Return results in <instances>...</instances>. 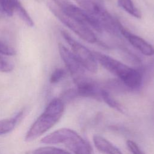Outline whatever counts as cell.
<instances>
[{
  "instance_id": "cell-1",
  "label": "cell",
  "mask_w": 154,
  "mask_h": 154,
  "mask_svg": "<svg viewBox=\"0 0 154 154\" xmlns=\"http://www.w3.org/2000/svg\"><path fill=\"white\" fill-rule=\"evenodd\" d=\"M93 54L97 61L102 66L118 77L128 88H138L142 83V76L140 72L133 69L114 58L100 53L93 51Z\"/></svg>"
},
{
  "instance_id": "cell-2",
  "label": "cell",
  "mask_w": 154,
  "mask_h": 154,
  "mask_svg": "<svg viewBox=\"0 0 154 154\" xmlns=\"http://www.w3.org/2000/svg\"><path fill=\"white\" fill-rule=\"evenodd\" d=\"M64 111L63 101L59 98L52 99L42 114L29 129L25 140L30 141L48 131L61 119Z\"/></svg>"
},
{
  "instance_id": "cell-3",
  "label": "cell",
  "mask_w": 154,
  "mask_h": 154,
  "mask_svg": "<svg viewBox=\"0 0 154 154\" xmlns=\"http://www.w3.org/2000/svg\"><path fill=\"white\" fill-rule=\"evenodd\" d=\"M45 144H64L74 154H92L89 144L76 131L69 128L58 129L42 140Z\"/></svg>"
},
{
  "instance_id": "cell-4",
  "label": "cell",
  "mask_w": 154,
  "mask_h": 154,
  "mask_svg": "<svg viewBox=\"0 0 154 154\" xmlns=\"http://www.w3.org/2000/svg\"><path fill=\"white\" fill-rule=\"evenodd\" d=\"M80 8L95 17L102 25L103 30L112 34L120 33L119 22L113 18L109 13L103 7L93 0H73Z\"/></svg>"
},
{
  "instance_id": "cell-5",
  "label": "cell",
  "mask_w": 154,
  "mask_h": 154,
  "mask_svg": "<svg viewBox=\"0 0 154 154\" xmlns=\"http://www.w3.org/2000/svg\"><path fill=\"white\" fill-rule=\"evenodd\" d=\"M47 5L51 11L61 22V23L68 27L82 40L90 43H94L97 42V38L95 34L88 26L75 19L65 14L52 1L48 2Z\"/></svg>"
},
{
  "instance_id": "cell-6",
  "label": "cell",
  "mask_w": 154,
  "mask_h": 154,
  "mask_svg": "<svg viewBox=\"0 0 154 154\" xmlns=\"http://www.w3.org/2000/svg\"><path fill=\"white\" fill-rule=\"evenodd\" d=\"M61 33L63 37L70 46L72 53L83 67L92 73H96L97 70V62L93 52L75 40L66 31L63 30Z\"/></svg>"
},
{
  "instance_id": "cell-7",
  "label": "cell",
  "mask_w": 154,
  "mask_h": 154,
  "mask_svg": "<svg viewBox=\"0 0 154 154\" xmlns=\"http://www.w3.org/2000/svg\"><path fill=\"white\" fill-rule=\"evenodd\" d=\"M58 51L74 82L85 76V69L77 60L72 51L61 43L58 44Z\"/></svg>"
},
{
  "instance_id": "cell-8",
  "label": "cell",
  "mask_w": 154,
  "mask_h": 154,
  "mask_svg": "<svg viewBox=\"0 0 154 154\" xmlns=\"http://www.w3.org/2000/svg\"><path fill=\"white\" fill-rule=\"evenodd\" d=\"M0 8L7 16H11L16 13L28 26H34L32 19L19 0H0Z\"/></svg>"
},
{
  "instance_id": "cell-9",
  "label": "cell",
  "mask_w": 154,
  "mask_h": 154,
  "mask_svg": "<svg viewBox=\"0 0 154 154\" xmlns=\"http://www.w3.org/2000/svg\"><path fill=\"white\" fill-rule=\"evenodd\" d=\"M119 29L120 33L128 40V42L140 52L146 56L154 55V48L143 38L131 32L119 23Z\"/></svg>"
},
{
  "instance_id": "cell-10",
  "label": "cell",
  "mask_w": 154,
  "mask_h": 154,
  "mask_svg": "<svg viewBox=\"0 0 154 154\" xmlns=\"http://www.w3.org/2000/svg\"><path fill=\"white\" fill-rule=\"evenodd\" d=\"M76 85V94L82 97H90L101 99L102 89L93 80L86 76L75 82Z\"/></svg>"
},
{
  "instance_id": "cell-11",
  "label": "cell",
  "mask_w": 154,
  "mask_h": 154,
  "mask_svg": "<svg viewBox=\"0 0 154 154\" xmlns=\"http://www.w3.org/2000/svg\"><path fill=\"white\" fill-rule=\"evenodd\" d=\"M93 141L96 149L102 153L105 154H122L119 148L100 135H94Z\"/></svg>"
},
{
  "instance_id": "cell-12",
  "label": "cell",
  "mask_w": 154,
  "mask_h": 154,
  "mask_svg": "<svg viewBox=\"0 0 154 154\" xmlns=\"http://www.w3.org/2000/svg\"><path fill=\"white\" fill-rule=\"evenodd\" d=\"M22 116V112H19L15 117L0 120V135L8 134L15 127L16 123Z\"/></svg>"
},
{
  "instance_id": "cell-13",
  "label": "cell",
  "mask_w": 154,
  "mask_h": 154,
  "mask_svg": "<svg viewBox=\"0 0 154 154\" xmlns=\"http://www.w3.org/2000/svg\"><path fill=\"white\" fill-rule=\"evenodd\" d=\"M117 3L128 13L136 18L140 19L141 17L140 11L135 6L132 0H117Z\"/></svg>"
},
{
  "instance_id": "cell-14",
  "label": "cell",
  "mask_w": 154,
  "mask_h": 154,
  "mask_svg": "<svg viewBox=\"0 0 154 154\" xmlns=\"http://www.w3.org/2000/svg\"><path fill=\"white\" fill-rule=\"evenodd\" d=\"M26 154H71L69 152L52 146L42 147L35 150H30Z\"/></svg>"
},
{
  "instance_id": "cell-15",
  "label": "cell",
  "mask_w": 154,
  "mask_h": 154,
  "mask_svg": "<svg viewBox=\"0 0 154 154\" xmlns=\"http://www.w3.org/2000/svg\"><path fill=\"white\" fill-rule=\"evenodd\" d=\"M100 97L101 99H102L110 107L119 111L123 112V108L122 105L116 100H115L106 90L102 89Z\"/></svg>"
},
{
  "instance_id": "cell-16",
  "label": "cell",
  "mask_w": 154,
  "mask_h": 154,
  "mask_svg": "<svg viewBox=\"0 0 154 154\" xmlns=\"http://www.w3.org/2000/svg\"><path fill=\"white\" fill-rule=\"evenodd\" d=\"M65 75V71L63 69L57 68L54 70L50 76V82L52 84L57 83L61 80Z\"/></svg>"
},
{
  "instance_id": "cell-17",
  "label": "cell",
  "mask_w": 154,
  "mask_h": 154,
  "mask_svg": "<svg viewBox=\"0 0 154 154\" xmlns=\"http://www.w3.org/2000/svg\"><path fill=\"white\" fill-rule=\"evenodd\" d=\"M0 54L5 55L13 56L16 54V51L11 46L0 42Z\"/></svg>"
},
{
  "instance_id": "cell-18",
  "label": "cell",
  "mask_w": 154,
  "mask_h": 154,
  "mask_svg": "<svg viewBox=\"0 0 154 154\" xmlns=\"http://www.w3.org/2000/svg\"><path fill=\"white\" fill-rule=\"evenodd\" d=\"M14 68L13 64L0 56V71L2 72H11Z\"/></svg>"
},
{
  "instance_id": "cell-19",
  "label": "cell",
  "mask_w": 154,
  "mask_h": 154,
  "mask_svg": "<svg viewBox=\"0 0 154 154\" xmlns=\"http://www.w3.org/2000/svg\"><path fill=\"white\" fill-rule=\"evenodd\" d=\"M126 145L132 154H144L138 145L134 141L128 140L126 141Z\"/></svg>"
},
{
  "instance_id": "cell-20",
  "label": "cell",
  "mask_w": 154,
  "mask_h": 154,
  "mask_svg": "<svg viewBox=\"0 0 154 154\" xmlns=\"http://www.w3.org/2000/svg\"><path fill=\"white\" fill-rule=\"evenodd\" d=\"M93 1H94L95 2L97 3V4H100V5H102V2H103V0H93Z\"/></svg>"
},
{
  "instance_id": "cell-21",
  "label": "cell",
  "mask_w": 154,
  "mask_h": 154,
  "mask_svg": "<svg viewBox=\"0 0 154 154\" xmlns=\"http://www.w3.org/2000/svg\"><path fill=\"white\" fill-rule=\"evenodd\" d=\"M4 15H5L4 13L2 11V10L1 9V8H0V17H3Z\"/></svg>"
},
{
  "instance_id": "cell-22",
  "label": "cell",
  "mask_w": 154,
  "mask_h": 154,
  "mask_svg": "<svg viewBox=\"0 0 154 154\" xmlns=\"http://www.w3.org/2000/svg\"><path fill=\"white\" fill-rule=\"evenodd\" d=\"M36 1H38V0H36Z\"/></svg>"
}]
</instances>
